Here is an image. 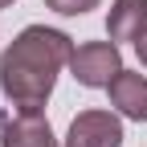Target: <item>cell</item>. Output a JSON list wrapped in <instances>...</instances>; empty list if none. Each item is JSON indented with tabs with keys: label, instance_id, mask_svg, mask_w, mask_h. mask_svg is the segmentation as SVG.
Returning <instances> with one entry per match:
<instances>
[{
	"label": "cell",
	"instance_id": "6da1fadb",
	"mask_svg": "<svg viewBox=\"0 0 147 147\" xmlns=\"http://www.w3.org/2000/svg\"><path fill=\"white\" fill-rule=\"evenodd\" d=\"M74 57V41L61 29L29 25L0 57V90L16 110H41L57 86V74Z\"/></svg>",
	"mask_w": 147,
	"mask_h": 147
},
{
	"label": "cell",
	"instance_id": "7a4b0ae2",
	"mask_svg": "<svg viewBox=\"0 0 147 147\" xmlns=\"http://www.w3.org/2000/svg\"><path fill=\"white\" fill-rule=\"evenodd\" d=\"M69 74H74L86 90H106V86L123 74V53H119V45L110 41V37H106V41H86V45L74 49Z\"/></svg>",
	"mask_w": 147,
	"mask_h": 147
},
{
	"label": "cell",
	"instance_id": "3957f363",
	"mask_svg": "<svg viewBox=\"0 0 147 147\" xmlns=\"http://www.w3.org/2000/svg\"><path fill=\"white\" fill-rule=\"evenodd\" d=\"M65 147H123V123L115 110H82L65 131Z\"/></svg>",
	"mask_w": 147,
	"mask_h": 147
},
{
	"label": "cell",
	"instance_id": "277c9868",
	"mask_svg": "<svg viewBox=\"0 0 147 147\" xmlns=\"http://www.w3.org/2000/svg\"><path fill=\"white\" fill-rule=\"evenodd\" d=\"M0 147H57V139L41 110H16V119L0 131Z\"/></svg>",
	"mask_w": 147,
	"mask_h": 147
},
{
	"label": "cell",
	"instance_id": "5b68a950",
	"mask_svg": "<svg viewBox=\"0 0 147 147\" xmlns=\"http://www.w3.org/2000/svg\"><path fill=\"white\" fill-rule=\"evenodd\" d=\"M106 94H110V106H115V115L135 119V123H147V78H143V74L123 69L119 78L106 86Z\"/></svg>",
	"mask_w": 147,
	"mask_h": 147
},
{
	"label": "cell",
	"instance_id": "8992f818",
	"mask_svg": "<svg viewBox=\"0 0 147 147\" xmlns=\"http://www.w3.org/2000/svg\"><path fill=\"white\" fill-rule=\"evenodd\" d=\"M147 33V0H115L106 12V37L110 41H139Z\"/></svg>",
	"mask_w": 147,
	"mask_h": 147
},
{
	"label": "cell",
	"instance_id": "52a82bcc",
	"mask_svg": "<svg viewBox=\"0 0 147 147\" xmlns=\"http://www.w3.org/2000/svg\"><path fill=\"white\" fill-rule=\"evenodd\" d=\"M98 4H102V0H45V8L61 12V16H82L90 8H98Z\"/></svg>",
	"mask_w": 147,
	"mask_h": 147
},
{
	"label": "cell",
	"instance_id": "ba28073f",
	"mask_svg": "<svg viewBox=\"0 0 147 147\" xmlns=\"http://www.w3.org/2000/svg\"><path fill=\"white\" fill-rule=\"evenodd\" d=\"M135 53H139V61H143V65H147V33H143V37H139V41H135Z\"/></svg>",
	"mask_w": 147,
	"mask_h": 147
},
{
	"label": "cell",
	"instance_id": "9c48e42d",
	"mask_svg": "<svg viewBox=\"0 0 147 147\" xmlns=\"http://www.w3.org/2000/svg\"><path fill=\"white\" fill-rule=\"evenodd\" d=\"M8 4H12V0H0V8H8Z\"/></svg>",
	"mask_w": 147,
	"mask_h": 147
}]
</instances>
